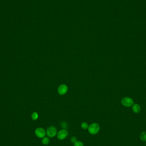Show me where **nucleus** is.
<instances>
[{
	"instance_id": "obj_1",
	"label": "nucleus",
	"mask_w": 146,
	"mask_h": 146,
	"mask_svg": "<svg viewBox=\"0 0 146 146\" xmlns=\"http://www.w3.org/2000/svg\"><path fill=\"white\" fill-rule=\"evenodd\" d=\"M88 129L89 133L91 135H97L100 130V126L98 123H94L89 126Z\"/></svg>"
},
{
	"instance_id": "obj_2",
	"label": "nucleus",
	"mask_w": 146,
	"mask_h": 146,
	"mask_svg": "<svg viewBox=\"0 0 146 146\" xmlns=\"http://www.w3.org/2000/svg\"><path fill=\"white\" fill-rule=\"evenodd\" d=\"M57 131L54 126L49 127L46 130V135L49 138H53L57 135Z\"/></svg>"
},
{
	"instance_id": "obj_3",
	"label": "nucleus",
	"mask_w": 146,
	"mask_h": 146,
	"mask_svg": "<svg viewBox=\"0 0 146 146\" xmlns=\"http://www.w3.org/2000/svg\"><path fill=\"white\" fill-rule=\"evenodd\" d=\"M35 134L36 137H37L38 138H42L46 136V130H44V128L38 127L35 130Z\"/></svg>"
},
{
	"instance_id": "obj_4",
	"label": "nucleus",
	"mask_w": 146,
	"mask_h": 146,
	"mask_svg": "<svg viewBox=\"0 0 146 146\" xmlns=\"http://www.w3.org/2000/svg\"><path fill=\"white\" fill-rule=\"evenodd\" d=\"M68 134V133L67 130L66 129H62V130H59L57 134V137L58 139L59 140H63L65 139L67 137V135Z\"/></svg>"
},
{
	"instance_id": "obj_5",
	"label": "nucleus",
	"mask_w": 146,
	"mask_h": 146,
	"mask_svg": "<svg viewBox=\"0 0 146 146\" xmlns=\"http://www.w3.org/2000/svg\"><path fill=\"white\" fill-rule=\"evenodd\" d=\"M122 104L125 106L129 107L133 104V101L132 99L125 97L122 99Z\"/></svg>"
},
{
	"instance_id": "obj_6",
	"label": "nucleus",
	"mask_w": 146,
	"mask_h": 146,
	"mask_svg": "<svg viewBox=\"0 0 146 146\" xmlns=\"http://www.w3.org/2000/svg\"><path fill=\"white\" fill-rule=\"evenodd\" d=\"M67 87L65 85H61L59 86L58 89V93L61 95H63L66 94L67 91Z\"/></svg>"
},
{
	"instance_id": "obj_7",
	"label": "nucleus",
	"mask_w": 146,
	"mask_h": 146,
	"mask_svg": "<svg viewBox=\"0 0 146 146\" xmlns=\"http://www.w3.org/2000/svg\"><path fill=\"white\" fill-rule=\"evenodd\" d=\"M50 143L49 138L48 137H44L42 138L41 140V143L44 145H48Z\"/></svg>"
},
{
	"instance_id": "obj_8",
	"label": "nucleus",
	"mask_w": 146,
	"mask_h": 146,
	"mask_svg": "<svg viewBox=\"0 0 146 146\" xmlns=\"http://www.w3.org/2000/svg\"><path fill=\"white\" fill-rule=\"evenodd\" d=\"M133 109L134 112L135 113H138L140 111L141 108L137 104H135L133 105Z\"/></svg>"
},
{
	"instance_id": "obj_9",
	"label": "nucleus",
	"mask_w": 146,
	"mask_h": 146,
	"mask_svg": "<svg viewBox=\"0 0 146 146\" xmlns=\"http://www.w3.org/2000/svg\"><path fill=\"white\" fill-rule=\"evenodd\" d=\"M140 138L143 141H146V132H143V133L141 134L140 135Z\"/></svg>"
},
{
	"instance_id": "obj_10",
	"label": "nucleus",
	"mask_w": 146,
	"mask_h": 146,
	"mask_svg": "<svg viewBox=\"0 0 146 146\" xmlns=\"http://www.w3.org/2000/svg\"><path fill=\"white\" fill-rule=\"evenodd\" d=\"M81 128H82L83 130H85L88 129L89 125L87 123L85 122H84L81 123Z\"/></svg>"
},
{
	"instance_id": "obj_11",
	"label": "nucleus",
	"mask_w": 146,
	"mask_h": 146,
	"mask_svg": "<svg viewBox=\"0 0 146 146\" xmlns=\"http://www.w3.org/2000/svg\"><path fill=\"white\" fill-rule=\"evenodd\" d=\"M38 117H39V115H38V113L36 112H33L31 115L32 119L34 120H37Z\"/></svg>"
},
{
	"instance_id": "obj_12",
	"label": "nucleus",
	"mask_w": 146,
	"mask_h": 146,
	"mask_svg": "<svg viewBox=\"0 0 146 146\" xmlns=\"http://www.w3.org/2000/svg\"><path fill=\"white\" fill-rule=\"evenodd\" d=\"M74 146H84V144L82 141H77L74 143Z\"/></svg>"
},
{
	"instance_id": "obj_13",
	"label": "nucleus",
	"mask_w": 146,
	"mask_h": 146,
	"mask_svg": "<svg viewBox=\"0 0 146 146\" xmlns=\"http://www.w3.org/2000/svg\"><path fill=\"white\" fill-rule=\"evenodd\" d=\"M77 141V137H75V136H73V137H72L71 138V139H70V141L73 144L75 143Z\"/></svg>"
},
{
	"instance_id": "obj_14",
	"label": "nucleus",
	"mask_w": 146,
	"mask_h": 146,
	"mask_svg": "<svg viewBox=\"0 0 146 146\" xmlns=\"http://www.w3.org/2000/svg\"></svg>"
}]
</instances>
